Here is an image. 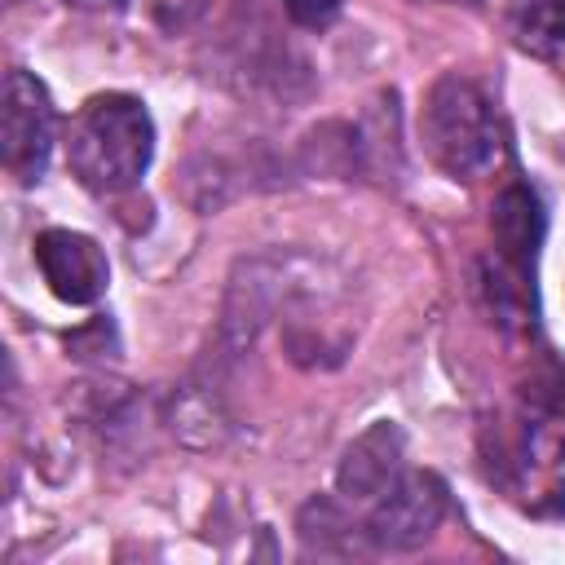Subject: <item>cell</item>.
Wrapping results in <instances>:
<instances>
[{
  "instance_id": "obj_12",
  "label": "cell",
  "mask_w": 565,
  "mask_h": 565,
  "mask_svg": "<svg viewBox=\"0 0 565 565\" xmlns=\"http://www.w3.org/2000/svg\"><path fill=\"white\" fill-rule=\"evenodd\" d=\"M159 4H177V18H172V26H181V22H190L194 13H203V4H207V0H159Z\"/></svg>"
},
{
  "instance_id": "obj_13",
  "label": "cell",
  "mask_w": 565,
  "mask_h": 565,
  "mask_svg": "<svg viewBox=\"0 0 565 565\" xmlns=\"http://www.w3.org/2000/svg\"><path fill=\"white\" fill-rule=\"evenodd\" d=\"M66 4H84V9H115V4H124V0H66Z\"/></svg>"
},
{
  "instance_id": "obj_1",
  "label": "cell",
  "mask_w": 565,
  "mask_h": 565,
  "mask_svg": "<svg viewBox=\"0 0 565 565\" xmlns=\"http://www.w3.org/2000/svg\"><path fill=\"white\" fill-rule=\"evenodd\" d=\"M154 154L150 110L128 93H97L79 106L66 132V168L93 194L132 190Z\"/></svg>"
},
{
  "instance_id": "obj_3",
  "label": "cell",
  "mask_w": 565,
  "mask_h": 565,
  "mask_svg": "<svg viewBox=\"0 0 565 565\" xmlns=\"http://www.w3.org/2000/svg\"><path fill=\"white\" fill-rule=\"evenodd\" d=\"M53 137H57V110H53L49 88L31 71L13 66L4 75V93H0V159H4V168L22 185L40 181Z\"/></svg>"
},
{
  "instance_id": "obj_10",
  "label": "cell",
  "mask_w": 565,
  "mask_h": 565,
  "mask_svg": "<svg viewBox=\"0 0 565 565\" xmlns=\"http://www.w3.org/2000/svg\"><path fill=\"white\" fill-rule=\"evenodd\" d=\"M296 530H300V547L318 556H349L358 552V539H366V525H353L335 499H309L296 516Z\"/></svg>"
},
{
  "instance_id": "obj_11",
  "label": "cell",
  "mask_w": 565,
  "mask_h": 565,
  "mask_svg": "<svg viewBox=\"0 0 565 565\" xmlns=\"http://www.w3.org/2000/svg\"><path fill=\"white\" fill-rule=\"evenodd\" d=\"M340 4H344V0H282L287 18H291L296 26H309V31H318V26L335 22Z\"/></svg>"
},
{
  "instance_id": "obj_4",
  "label": "cell",
  "mask_w": 565,
  "mask_h": 565,
  "mask_svg": "<svg viewBox=\"0 0 565 565\" xmlns=\"http://www.w3.org/2000/svg\"><path fill=\"white\" fill-rule=\"evenodd\" d=\"M450 508V490L437 472H402L366 512V543L375 552L424 547Z\"/></svg>"
},
{
  "instance_id": "obj_5",
  "label": "cell",
  "mask_w": 565,
  "mask_h": 565,
  "mask_svg": "<svg viewBox=\"0 0 565 565\" xmlns=\"http://www.w3.org/2000/svg\"><path fill=\"white\" fill-rule=\"evenodd\" d=\"M516 433L521 463L552 468L565 459V366L556 358H539L516 384Z\"/></svg>"
},
{
  "instance_id": "obj_9",
  "label": "cell",
  "mask_w": 565,
  "mask_h": 565,
  "mask_svg": "<svg viewBox=\"0 0 565 565\" xmlns=\"http://www.w3.org/2000/svg\"><path fill=\"white\" fill-rule=\"evenodd\" d=\"M508 35L521 53L552 62L565 53V0H508Z\"/></svg>"
},
{
  "instance_id": "obj_14",
  "label": "cell",
  "mask_w": 565,
  "mask_h": 565,
  "mask_svg": "<svg viewBox=\"0 0 565 565\" xmlns=\"http://www.w3.org/2000/svg\"><path fill=\"white\" fill-rule=\"evenodd\" d=\"M419 4H468V9H481V0H419Z\"/></svg>"
},
{
  "instance_id": "obj_6",
  "label": "cell",
  "mask_w": 565,
  "mask_h": 565,
  "mask_svg": "<svg viewBox=\"0 0 565 565\" xmlns=\"http://www.w3.org/2000/svg\"><path fill=\"white\" fill-rule=\"evenodd\" d=\"M35 265L49 282V291L66 305H93L102 300L106 282H110V265L106 252L75 230H44L35 238Z\"/></svg>"
},
{
  "instance_id": "obj_2",
  "label": "cell",
  "mask_w": 565,
  "mask_h": 565,
  "mask_svg": "<svg viewBox=\"0 0 565 565\" xmlns=\"http://www.w3.org/2000/svg\"><path fill=\"white\" fill-rule=\"evenodd\" d=\"M428 159L455 181H481L503 159V128L494 102L463 75H441L419 110Z\"/></svg>"
},
{
  "instance_id": "obj_7",
  "label": "cell",
  "mask_w": 565,
  "mask_h": 565,
  "mask_svg": "<svg viewBox=\"0 0 565 565\" xmlns=\"http://www.w3.org/2000/svg\"><path fill=\"white\" fill-rule=\"evenodd\" d=\"M543 234H547V212H543L539 190L525 185V181L503 185L499 199H494V207H490V243H494V256L490 260L503 265V269H512V274L534 278Z\"/></svg>"
},
{
  "instance_id": "obj_8",
  "label": "cell",
  "mask_w": 565,
  "mask_h": 565,
  "mask_svg": "<svg viewBox=\"0 0 565 565\" xmlns=\"http://www.w3.org/2000/svg\"><path fill=\"white\" fill-rule=\"evenodd\" d=\"M406 437L393 419L371 424L340 459L335 468V490L344 503H375L402 472H406Z\"/></svg>"
}]
</instances>
